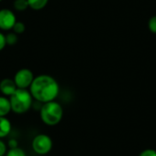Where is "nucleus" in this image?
<instances>
[{
    "instance_id": "nucleus-11",
    "label": "nucleus",
    "mask_w": 156,
    "mask_h": 156,
    "mask_svg": "<svg viewBox=\"0 0 156 156\" xmlns=\"http://www.w3.org/2000/svg\"><path fill=\"white\" fill-rule=\"evenodd\" d=\"M13 6L17 11H25L27 7H29L27 0H15Z\"/></svg>"
},
{
    "instance_id": "nucleus-4",
    "label": "nucleus",
    "mask_w": 156,
    "mask_h": 156,
    "mask_svg": "<svg viewBox=\"0 0 156 156\" xmlns=\"http://www.w3.org/2000/svg\"><path fill=\"white\" fill-rule=\"evenodd\" d=\"M52 146V140L47 134H38L35 136L32 141V149L39 155H45L48 154L51 151Z\"/></svg>"
},
{
    "instance_id": "nucleus-15",
    "label": "nucleus",
    "mask_w": 156,
    "mask_h": 156,
    "mask_svg": "<svg viewBox=\"0 0 156 156\" xmlns=\"http://www.w3.org/2000/svg\"><path fill=\"white\" fill-rule=\"evenodd\" d=\"M148 28L152 33L156 34V16H152L149 19V21H148Z\"/></svg>"
},
{
    "instance_id": "nucleus-8",
    "label": "nucleus",
    "mask_w": 156,
    "mask_h": 156,
    "mask_svg": "<svg viewBox=\"0 0 156 156\" xmlns=\"http://www.w3.org/2000/svg\"><path fill=\"white\" fill-rule=\"evenodd\" d=\"M11 122L6 117H0V139L5 138L11 132Z\"/></svg>"
},
{
    "instance_id": "nucleus-20",
    "label": "nucleus",
    "mask_w": 156,
    "mask_h": 156,
    "mask_svg": "<svg viewBox=\"0 0 156 156\" xmlns=\"http://www.w3.org/2000/svg\"><path fill=\"white\" fill-rule=\"evenodd\" d=\"M1 1H2V0H0V2H1Z\"/></svg>"
},
{
    "instance_id": "nucleus-12",
    "label": "nucleus",
    "mask_w": 156,
    "mask_h": 156,
    "mask_svg": "<svg viewBox=\"0 0 156 156\" xmlns=\"http://www.w3.org/2000/svg\"><path fill=\"white\" fill-rule=\"evenodd\" d=\"M18 41V37L16 33H8L7 35H5V42L6 45L8 46H14L17 43Z\"/></svg>"
},
{
    "instance_id": "nucleus-5",
    "label": "nucleus",
    "mask_w": 156,
    "mask_h": 156,
    "mask_svg": "<svg viewBox=\"0 0 156 156\" xmlns=\"http://www.w3.org/2000/svg\"><path fill=\"white\" fill-rule=\"evenodd\" d=\"M34 80L33 72L28 69H19L14 77V81L17 89H27L30 87Z\"/></svg>"
},
{
    "instance_id": "nucleus-3",
    "label": "nucleus",
    "mask_w": 156,
    "mask_h": 156,
    "mask_svg": "<svg viewBox=\"0 0 156 156\" xmlns=\"http://www.w3.org/2000/svg\"><path fill=\"white\" fill-rule=\"evenodd\" d=\"M62 117L63 109L61 105L55 101L45 102L40 108L41 121L48 126L57 125L60 122Z\"/></svg>"
},
{
    "instance_id": "nucleus-6",
    "label": "nucleus",
    "mask_w": 156,
    "mask_h": 156,
    "mask_svg": "<svg viewBox=\"0 0 156 156\" xmlns=\"http://www.w3.org/2000/svg\"><path fill=\"white\" fill-rule=\"evenodd\" d=\"M16 17L14 12L10 9H0V29L7 31L13 28Z\"/></svg>"
},
{
    "instance_id": "nucleus-18",
    "label": "nucleus",
    "mask_w": 156,
    "mask_h": 156,
    "mask_svg": "<svg viewBox=\"0 0 156 156\" xmlns=\"http://www.w3.org/2000/svg\"><path fill=\"white\" fill-rule=\"evenodd\" d=\"M6 154V144L0 140V156H4Z\"/></svg>"
},
{
    "instance_id": "nucleus-2",
    "label": "nucleus",
    "mask_w": 156,
    "mask_h": 156,
    "mask_svg": "<svg viewBox=\"0 0 156 156\" xmlns=\"http://www.w3.org/2000/svg\"><path fill=\"white\" fill-rule=\"evenodd\" d=\"M11 111L17 114L27 112L32 106L33 97L27 89H17L10 97Z\"/></svg>"
},
{
    "instance_id": "nucleus-7",
    "label": "nucleus",
    "mask_w": 156,
    "mask_h": 156,
    "mask_svg": "<svg viewBox=\"0 0 156 156\" xmlns=\"http://www.w3.org/2000/svg\"><path fill=\"white\" fill-rule=\"evenodd\" d=\"M16 90H17V87H16L14 80L4 79L0 81V91L5 96L10 97Z\"/></svg>"
},
{
    "instance_id": "nucleus-14",
    "label": "nucleus",
    "mask_w": 156,
    "mask_h": 156,
    "mask_svg": "<svg viewBox=\"0 0 156 156\" xmlns=\"http://www.w3.org/2000/svg\"><path fill=\"white\" fill-rule=\"evenodd\" d=\"M5 156H27V154L24 152V150L16 147V148L9 149L8 152L5 154Z\"/></svg>"
},
{
    "instance_id": "nucleus-10",
    "label": "nucleus",
    "mask_w": 156,
    "mask_h": 156,
    "mask_svg": "<svg viewBox=\"0 0 156 156\" xmlns=\"http://www.w3.org/2000/svg\"><path fill=\"white\" fill-rule=\"evenodd\" d=\"M27 2L29 7L33 10H41L47 5L48 0H27Z\"/></svg>"
},
{
    "instance_id": "nucleus-13",
    "label": "nucleus",
    "mask_w": 156,
    "mask_h": 156,
    "mask_svg": "<svg viewBox=\"0 0 156 156\" xmlns=\"http://www.w3.org/2000/svg\"><path fill=\"white\" fill-rule=\"evenodd\" d=\"M12 29H13L14 33H16V35L22 34V33H24L25 30H26V26H25V24H24L23 22H21V21H16V22L15 23V25H14V27H13Z\"/></svg>"
},
{
    "instance_id": "nucleus-9",
    "label": "nucleus",
    "mask_w": 156,
    "mask_h": 156,
    "mask_svg": "<svg viewBox=\"0 0 156 156\" xmlns=\"http://www.w3.org/2000/svg\"><path fill=\"white\" fill-rule=\"evenodd\" d=\"M11 112L9 99L5 96H0V117H5Z\"/></svg>"
},
{
    "instance_id": "nucleus-19",
    "label": "nucleus",
    "mask_w": 156,
    "mask_h": 156,
    "mask_svg": "<svg viewBox=\"0 0 156 156\" xmlns=\"http://www.w3.org/2000/svg\"><path fill=\"white\" fill-rule=\"evenodd\" d=\"M8 147L9 149H13V148H16L17 147V141L15 139H11L8 142Z\"/></svg>"
},
{
    "instance_id": "nucleus-1",
    "label": "nucleus",
    "mask_w": 156,
    "mask_h": 156,
    "mask_svg": "<svg viewBox=\"0 0 156 156\" xmlns=\"http://www.w3.org/2000/svg\"><path fill=\"white\" fill-rule=\"evenodd\" d=\"M29 92L33 99L45 103L52 101L58 97L59 86L53 77L43 74L34 78L29 87Z\"/></svg>"
},
{
    "instance_id": "nucleus-16",
    "label": "nucleus",
    "mask_w": 156,
    "mask_h": 156,
    "mask_svg": "<svg viewBox=\"0 0 156 156\" xmlns=\"http://www.w3.org/2000/svg\"><path fill=\"white\" fill-rule=\"evenodd\" d=\"M139 156H156V151L154 149H146L143 151Z\"/></svg>"
},
{
    "instance_id": "nucleus-17",
    "label": "nucleus",
    "mask_w": 156,
    "mask_h": 156,
    "mask_svg": "<svg viewBox=\"0 0 156 156\" xmlns=\"http://www.w3.org/2000/svg\"><path fill=\"white\" fill-rule=\"evenodd\" d=\"M6 46V42H5V35H4L3 33L0 32V51H2L5 47Z\"/></svg>"
}]
</instances>
